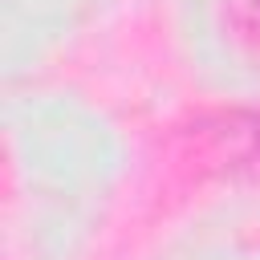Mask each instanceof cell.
<instances>
[{
  "instance_id": "obj_1",
  "label": "cell",
  "mask_w": 260,
  "mask_h": 260,
  "mask_svg": "<svg viewBox=\"0 0 260 260\" xmlns=\"http://www.w3.org/2000/svg\"><path fill=\"white\" fill-rule=\"evenodd\" d=\"M228 4V20L240 37L260 45V0H223Z\"/></svg>"
}]
</instances>
